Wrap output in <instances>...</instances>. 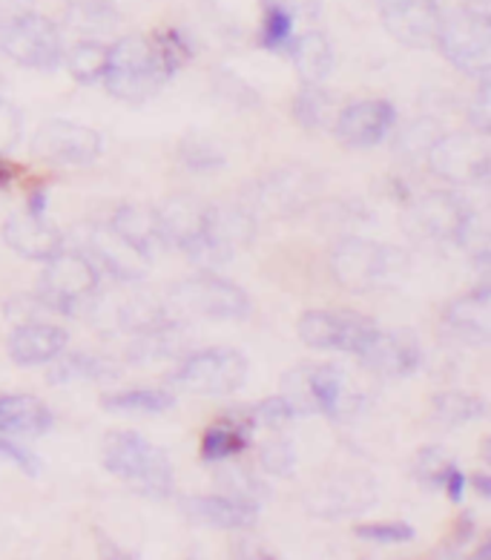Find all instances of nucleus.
I'll list each match as a JSON object with an SVG mask.
<instances>
[{"label":"nucleus","instance_id":"nucleus-1","mask_svg":"<svg viewBox=\"0 0 491 560\" xmlns=\"http://www.w3.org/2000/svg\"><path fill=\"white\" fill-rule=\"evenodd\" d=\"M192 58L187 38L178 30H164L155 35H127L109 44L107 67L101 84L113 98L124 104H144L155 98L169 78Z\"/></svg>","mask_w":491,"mask_h":560},{"label":"nucleus","instance_id":"nucleus-2","mask_svg":"<svg viewBox=\"0 0 491 560\" xmlns=\"http://www.w3.org/2000/svg\"><path fill=\"white\" fill-rule=\"evenodd\" d=\"M411 268V256L397 245L362 236H342L330 250V277L351 293H374L391 288Z\"/></svg>","mask_w":491,"mask_h":560},{"label":"nucleus","instance_id":"nucleus-3","mask_svg":"<svg viewBox=\"0 0 491 560\" xmlns=\"http://www.w3.org/2000/svg\"><path fill=\"white\" fill-rule=\"evenodd\" d=\"M101 460L109 475L141 498L162 500L173 494V463L139 431H109L101 445Z\"/></svg>","mask_w":491,"mask_h":560},{"label":"nucleus","instance_id":"nucleus-4","mask_svg":"<svg viewBox=\"0 0 491 560\" xmlns=\"http://www.w3.org/2000/svg\"><path fill=\"white\" fill-rule=\"evenodd\" d=\"M440 52L466 75L483 78L491 70V15L486 0H466L443 12L437 35Z\"/></svg>","mask_w":491,"mask_h":560},{"label":"nucleus","instance_id":"nucleus-5","mask_svg":"<svg viewBox=\"0 0 491 560\" xmlns=\"http://www.w3.org/2000/svg\"><path fill=\"white\" fill-rule=\"evenodd\" d=\"M47 268L38 279V302L47 314L78 316L93 305L101 288V270L84 250H67L44 261Z\"/></svg>","mask_w":491,"mask_h":560},{"label":"nucleus","instance_id":"nucleus-6","mask_svg":"<svg viewBox=\"0 0 491 560\" xmlns=\"http://www.w3.org/2000/svg\"><path fill=\"white\" fill-rule=\"evenodd\" d=\"M282 397L291 402L296 417L323 415L330 420H339L356 402L348 376L325 362H307L288 371L282 376Z\"/></svg>","mask_w":491,"mask_h":560},{"label":"nucleus","instance_id":"nucleus-7","mask_svg":"<svg viewBox=\"0 0 491 560\" xmlns=\"http://www.w3.org/2000/svg\"><path fill=\"white\" fill-rule=\"evenodd\" d=\"M247 357L236 348H201L178 362L169 385L192 397H231L247 383Z\"/></svg>","mask_w":491,"mask_h":560},{"label":"nucleus","instance_id":"nucleus-8","mask_svg":"<svg viewBox=\"0 0 491 560\" xmlns=\"http://www.w3.org/2000/svg\"><path fill=\"white\" fill-rule=\"evenodd\" d=\"M0 52L17 67L52 72L63 63V35L38 12H12L0 24Z\"/></svg>","mask_w":491,"mask_h":560},{"label":"nucleus","instance_id":"nucleus-9","mask_svg":"<svg viewBox=\"0 0 491 560\" xmlns=\"http://www.w3.org/2000/svg\"><path fill=\"white\" fill-rule=\"evenodd\" d=\"M169 302L185 314L215 319V323H242L254 307L245 288L219 277L215 270H199L182 279L169 293Z\"/></svg>","mask_w":491,"mask_h":560},{"label":"nucleus","instance_id":"nucleus-10","mask_svg":"<svg viewBox=\"0 0 491 560\" xmlns=\"http://www.w3.org/2000/svg\"><path fill=\"white\" fill-rule=\"evenodd\" d=\"M323 182L314 176V170L307 167H284L273 170L268 176L256 178L254 185L245 190V205L250 213L270 215V219H291L305 210L314 208Z\"/></svg>","mask_w":491,"mask_h":560},{"label":"nucleus","instance_id":"nucleus-11","mask_svg":"<svg viewBox=\"0 0 491 560\" xmlns=\"http://www.w3.org/2000/svg\"><path fill=\"white\" fill-rule=\"evenodd\" d=\"M425 164L448 185H480L491 173L489 132H440L425 153Z\"/></svg>","mask_w":491,"mask_h":560},{"label":"nucleus","instance_id":"nucleus-12","mask_svg":"<svg viewBox=\"0 0 491 560\" xmlns=\"http://www.w3.org/2000/svg\"><path fill=\"white\" fill-rule=\"evenodd\" d=\"M379 325L356 311H305L296 323V334L314 351H342L360 357L371 339L376 337Z\"/></svg>","mask_w":491,"mask_h":560},{"label":"nucleus","instance_id":"nucleus-13","mask_svg":"<svg viewBox=\"0 0 491 560\" xmlns=\"http://www.w3.org/2000/svg\"><path fill=\"white\" fill-rule=\"evenodd\" d=\"M32 150L40 162L55 164V167H86L101 155L104 139L86 124L55 118V121L40 124L32 139Z\"/></svg>","mask_w":491,"mask_h":560},{"label":"nucleus","instance_id":"nucleus-14","mask_svg":"<svg viewBox=\"0 0 491 560\" xmlns=\"http://www.w3.org/2000/svg\"><path fill=\"white\" fill-rule=\"evenodd\" d=\"M475 219V208L452 190L425 192L411 205V213H408V222L420 236L437 238V242H457V245Z\"/></svg>","mask_w":491,"mask_h":560},{"label":"nucleus","instance_id":"nucleus-15","mask_svg":"<svg viewBox=\"0 0 491 560\" xmlns=\"http://www.w3.org/2000/svg\"><path fill=\"white\" fill-rule=\"evenodd\" d=\"M383 26L394 40L411 49L437 47L443 7L440 0H376Z\"/></svg>","mask_w":491,"mask_h":560},{"label":"nucleus","instance_id":"nucleus-16","mask_svg":"<svg viewBox=\"0 0 491 560\" xmlns=\"http://www.w3.org/2000/svg\"><path fill=\"white\" fill-rule=\"evenodd\" d=\"M93 265L98 270H104L107 277H113L116 282H139V279L147 277L150 270V256H144L141 250L127 242L124 236H118L107 222L93 224L86 231L84 247H81Z\"/></svg>","mask_w":491,"mask_h":560},{"label":"nucleus","instance_id":"nucleus-17","mask_svg":"<svg viewBox=\"0 0 491 560\" xmlns=\"http://www.w3.org/2000/svg\"><path fill=\"white\" fill-rule=\"evenodd\" d=\"M397 127V109L391 101L371 98L348 104L337 118H334V132L351 150H371L383 144L391 130Z\"/></svg>","mask_w":491,"mask_h":560},{"label":"nucleus","instance_id":"nucleus-18","mask_svg":"<svg viewBox=\"0 0 491 560\" xmlns=\"http://www.w3.org/2000/svg\"><path fill=\"white\" fill-rule=\"evenodd\" d=\"M360 362L371 374L385 376V380H406L417 374L422 365V346L414 330H376L365 351L360 353Z\"/></svg>","mask_w":491,"mask_h":560},{"label":"nucleus","instance_id":"nucleus-19","mask_svg":"<svg viewBox=\"0 0 491 560\" xmlns=\"http://www.w3.org/2000/svg\"><path fill=\"white\" fill-rule=\"evenodd\" d=\"M376 500V486L365 475H334L325 477L323 483L311 489L305 498V506L323 517V521H337L342 514L365 512Z\"/></svg>","mask_w":491,"mask_h":560},{"label":"nucleus","instance_id":"nucleus-20","mask_svg":"<svg viewBox=\"0 0 491 560\" xmlns=\"http://www.w3.org/2000/svg\"><path fill=\"white\" fill-rule=\"evenodd\" d=\"M178 509L187 521L224 532L250 529L259 517V503L236 494H190L178 503Z\"/></svg>","mask_w":491,"mask_h":560},{"label":"nucleus","instance_id":"nucleus-21","mask_svg":"<svg viewBox=\"0 0 491 560\" xmlns=\"http://www.w3.org/2000/svg\"><path fill=\"white\" fill-rule=\"evenodd\" d=\"M70 346V334L61 325L44 323V319H26L17 323L9 334V360L21 369H38L49 365L55 357H61Z\"/></svg>","mask_w":491,"mask_h":560},{"label":"nucleus","instance_id":"nucleus-22","mask_svg":"<svg viewBox=\"0 0 491 560\" xmlns=\"http://www.w3.org/2000/svg\"><path fill=\"white\" fill-rule=\"evenodd\" d=\"M3 242L30 261H49L67 247L63 233L47 222V215L17 213L3 224Z\"/></svg>","mask_w":491,"mask_h":560},{"label":"nucleus","instance_id":"nucleus-23","mask_svg":"<svg viewBox=\"0 0 491 560\" xmlns=\"http://www.w3.org/2000/svg\"><path fill=\"white\" fill-rule=\"evenodd\" d=\"M445 328L468 346H486L491 339V288L477 284L468 293L452 300L443 311Z\"/></svg>","mask_w":491,"mask_h":560},{"label":"nucleus","instance_id":"nucleus-24","mask_svg":"<svg viewBox=\"0 0 491 560\" xmlns=\"http://www.w3.org/2000/svg\"><path fill=\"white\" fill-rule=\"evenodd\" d=\"M55 425V415L44 399L32 394H0V434L7 438H44Z\"/></svg>","mask_w":491,"mask_h":560},{"label":"nucleus","instance_id":"nucleus-25","mask_svg":"<svg viewBox=\"0 0 491 560\" xmlns=\"http://www.w3.org/2000/svg\"><path fill=\"white\" fill-rule=\"evenodd\" d=\"M210 208L213 205H204L192 196H169L167 201H162L155 210H159V222H162L167 245L185 250L190 242H196L201 231L208 228Z\"/></svg>","mask_w":491,"mask_h":560},{"label":"nucleus","instance_id":"nucleus-26","mask_svg":"<svg viewBox=\"0 0 491 560\" xmlns=\"http://www.w3.org/2000/svg\"><path fill=\"white\" fill-rule=\"evenodd\" d=\"M107 224L150 259H153V254L169 247L167 238H164L162 222H159V210L147 208V205H121V208L113 210Z\"/></svg>","mask_w":491,"mask_h":560},{"label":"nucleus","instance_id":"nucleus-27","mask_svg":"<svg viewBox=\"0 0 491 560\" xmlns=\"http://www.w3.org/2000/svg\"><path fill=\"white\" fill-rule=\"evenodd\" d=\"M121 374V365H118L113 357H95V353H67L55 357L49 362L47 380L49 385H70V383H104V380H116Z\"/></svg>","mask_w":491,"mask_h":560},{"label":"nucleus","instance_id":"nucleus-28","mask_svg":"<svg viewBox=\"0 0 491 560\" xmlns=\"http://www.w3.org/2000/svg\"><path fill=\"white\" fill-rule=\"evenodd\" d=\"M250 425L242 417L231 415L213 422L204 438H201V460L204 463H227L245 452L250 445Z\"/></svg>","mask_w":491,"mask_h":560},{"label":"nucleus","instance_id":"nucleus-29","mask_svg":"<svg viewBox=\"0 0 491 560\" xmlns=\"http://www.w3.org/2000/svg\"><path fill=\"white\" fill-rule=\"evenodd\" d=\"M288 52H291L302 84H323L334 72V47L323 32H305L300 38H293Z\"/></svg>","mask_w":491,"mask_h":560},{"label":"nucleus","instance_id":"nucleus-30","mask_svg":"<svg viewBox=\"0 0 491 560\" xmlns=\"http://www.w3.org/2000/svg\"><path fill=\"white\" fill-rule=\"evenodd\" d=\"M176 394L167 388H127V392H113L101 397V408L109 415L127 417H159L173 411Z\"/></svg>","mask_w":491,"mask_h":560},{"label":"nucleus","instance_id":"nucleus-31","mask_svg":"<svg viewBox=\"0 0 491 560\" xmlns=\"http://www.w3.org/2000/svg\"><path fill=\"white\" fill-rule=\"evenodd\" d=\"M107 44H101V40L84 38L78 40L75 47L63 49V63H67V70L70 75L75 78L78 84H98L101 75H104V67H107Z\"/></svg>","mask_w":491,"mask_h":560},{"label":"nucleus","instance_id":"nucleus-32","mask_svg":"<svg viewBox=\"0 0 491 560\" xmlns=\"http://www.w3.org/2000/svg\"><path fill=\"white\" fill-rule=\"evenodd\" d=\"M293 12L282 0H261L259 44L268 52H288L293 44Z\"/></svg>","mask_w":491,"mask_h":560},{"label":"nucleus","instance_id":"nucleus-33","mask_svg":"<svg viewBox=\"0 0 491 560\" xmlns=\"http://www.w3.org/2000/svg\"><path fill=\"white\" fill-rule=\"evenodd\" d=\"M431 406H434V420L448 425V429H460V425H468V422L480 420L486 415L483 399L466 392L434 394Z\"/></svg>","mask_w":491,"mask_h":560},{"label":"nucleus","instance_id":"nucleus-34","mask_svg":"<svg viewBox=\"0 0 491 560\" xmlns=\"http://www.w3.org/2000/svg\"><path fill=\"white\" fill-rule=\"evenodd\" d=\"M178 159L192 173H215V170L224 167V150L215 144L210 136L204 132H190L185 136V141L178 144Z\"/></svg>","mask_w":491,"mask_h":560},{"label":"nucleus","instance_id":"nucleus-35","mask_svg":"<svg viewBox=\"0 0 491 560\" xmlns=\"http://www.w3.org/2000/svg\"><path fill=\"white\" fill-rule=\"evenodd\" d=\"M233 415L242 417V420L250 425V429H259V425H268V429H282L288 422L296 420V411L288 399L279 394V397L261 399V402H254V406L245 408H233Z\"/></svg>","mask_w":491,"mask_h":560},{"label":"nucleus","instance_id":"nucleus-36","mask_svg":"<svg viewBox=\"0 0 491 560\" xmlns=\"http://www.w3.org/2000/svg\"><path fill=\"white\" fill-rule=\"evenodd\" d=\"M70 24L84 32L107 30L116 24V9L109 7L107 0H72Z\"/></svg>","mask_w":491,"mask_h":560},{"label":"nucleus","instance_id":"nucleus-37","mask_svg":"<svg viewBox=\"0 0 491 560\" xmlns=\"http://www.w3.org/2000/svg\"><path fill=\"white\" fill-rule=\"evenodd\" d=\"M328 116V93L319 84H305L293 101V118L305 127V130H316Z\"/></svg>","mask_w":491,"mask_h":560},{"label":"nucleus","instance_id":"nucleus-38","mask_svg":"<svg viewBox=\"0 0 491 560\" xmlns=\"http://www.w3.org/2000/svg\"><path fill=\"white\" fill-rule=\"evenodd\" d=\"M437 121H431V118H417L414 124H408L406 130L399 132L397 150L406 155V159H425L429 147L437 141Z\"/></svg>","mask_w":491,"mask_h":560},{"label":"nucleus","instance_id":"nucleus-39","mask_svg":"<svg viewBox=\"0 0 491 560\" xmlns=\"http://www.w3.org/2000/svg\"><path fill=\"white\" fill-rule=\"evenodd\" d=\"M353 535L365 540V544H379V546H397L414 540V526L406 521H388V523H360Z\"/></svg>","mask_w":491,"mask_h":560},{"label":"nucleus","instance_id":"nucleus-40","mask_svg":"<svg viewBox=\"0 0 491 560\" xmlns=\"http://www.w3.org/2000/svg\"><path fill=\"white\" fill-rule=\"evenodd\" d=\"M259 463H261V468L268 471V475L288 477V475H293V468H296V448H293L291 440L270 438L261 443Z\"/></svg>","mask_w":491,"mask_h":560},{"label":"nucleus","instance_id":"nucleus-41","mask_svg":"<svg viewBox=\"0 0 491 560\" xmlns=\"http://www.w3.org/2000/svg\"><path fill=\"white\" fill-rule=\"evenodd\" d=\"M448 463L452 460H448V457L440 452L437 445H425V448H420V454H417L414 477L420 480L422 486H425V489H440Z\"/></svg>","mask_w":491,"mask_h":560},{"label":"nucleus","instance_id":"nucleus-42","mask_svg":"<svg viewBox=\"0 0 491 560\" xmlns=\"http://www.w3.org/2000/svg\"><path fill=\"white\" fill-rule=\"evenodd\" d=\"M0 463H12L26 477H38L40 468H44L38 454L32 448H24L21 443H15V438H7V434H0Z\"/></svg>","mask_w":491,"mask_h":560},{"label":"nucleus","instance_id":"nucleus-43","mask_svg":"<svg viewBox=\"0 0 491 560\" xmlns=\"http://www.w3.org/2000/svg\"><path fill=\"white\" fill-rule=\"evenodd\" d=\"M468 121H471V130L477 132H489L491 127V90H489V75L480 78V86H477L475 98L466 109Z\"/></svg>","mask_w":491,"mask_h":560},{"label":"nucleus","instance_id":"nucleus-44","mask_svg":"<svg viewBox=\"0 0 491 560\" xmlns=\"http://www.w3.org/2000/svg\"><path fill=\"white\" fill-rule=\"evenodd\" d=\"M21 136H24V118H21L17 107L0 98V155L12 150L21 141Z\"/></svg>","mask_w":491,"mask_h":560},{"label":"nucleus","instance_id":"nucleus-45","mask_svg":"<svg viewBox=\"0 0 491 560\" xmlns=\"http://www.w3.org/2000/svg\"><path fill=\"white\" fill-rule=\"evenodd\" d=\"M475 532H477L475 514H471V512L460 514V521H457V526H454L452 537H448L452 544L443 546V549H440V555H454V552H457V549H463V546H466L468 540L475 537Z\"/></svg>","mask_w":491,"mask_h":560},{"label":"nucleus","instance_id":"nucleus-46","mask_svg":"<svg viewBox=\"0 0 491 560\" xmlns=\"http://www.w3.org/2000/svg\"><path fill=\"white\" fill-rule=\"evenodd\" d=\"M440 489H445L448 500H454V503H460L463 494H466V489H468V477L463 475L460 468L454 466V463H448V468H445L443 483H440Z\"/></svg>","mask_w":491,"mask_h":560},{"label":"nucleus","instance_id":"nucleus-47","mask_svg":"<svg viewBox=\"0 0 491 560\" xmlns=\"http://www.w3.org/2000/svg\"><path fill=\"white\" fill-rule=\"evenodd\" d=\"M47 190L38 187V190L30 192V201H26V213H35V215H47Z\"/></svg>","mask_w":491,"mask_h":560},{"label":"nucleus","instance_id":"nucleus-48","mask_svg":"<svg viewBox=\"0 0 491 560\" xmlns=\"http://www.w3.org/2000/svg\"><path fill=\"white\" fill-rule=\"evenodd\" d=\"M468 486H475L480 498H491V477L486 475V471H480V475H475V477H468Z\"/></svg>","mask_w":491,"mask_h":560}]
</instances>
